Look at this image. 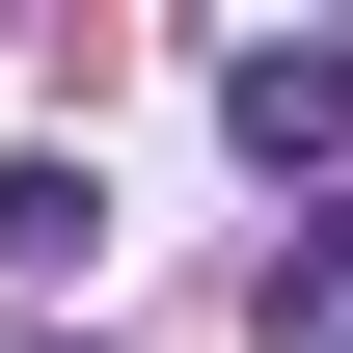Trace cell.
<instances>
[{
	"label": "cell",
	"instance_id": "obj_1",
	"mask_svg": "<svg viewBox=\"0 0 353 353\" xmlns=\"http://www.w3.org/2000/svg\"><path fill=\"white\" fill-rule=\"evenodd\" d=\"M218 109L272 136V163H326V136H353V54H218Z\"/></svg>",
	"mask_w": 353,
	"mask_h": 353
},
{
	"label": "cell",
	"instance_id": "obj_2",
	"mask_svg": "<svg viewBox=\"0 0 353 353\" xmlns=\"http://www.w3.org/2000/svg\"><path fill=\"white\" fill-rule=\"evenodd\" d=\"M82 245H109V190H82V163H0V272H82Z\"/></svg>",
	"mask_w": 353,
	"mask_h": 353
},
{
	"label": "cell",
	"instance_id": "obj_3",
	"mask_svg": "<svg viewBox=\"0 0 353 353\" xmlns=\"http://www.w3.org/2000/svg\"><path fill=\"white\" fill-rule=\"evenodd\" d=\"M272 326H353V190H299V245H272Z\"/></svg>",
	"mask_w": 353,
	"mask_h": 353
},
{
	"label": "cell",
	"instance_id": "obj_4",
	"mask_svg": "<svg viewBox=\"0 0 353 353\" xmlns=\"http://www.w3.org/2000/svg\"><path fill=\"white\" fill-rule=\"evenodd\" d=\"M326 353H353V326H326Z\"/></svg>",
	"mask_w": 353,
	"mask_h": 353
}]
</instances>
